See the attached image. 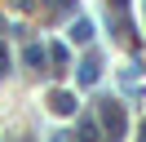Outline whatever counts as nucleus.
I'll use <instances>...</instances> for the list:
<instances>
[{
    "instance_id": "f257e3e1",
    "label": "nucleus",
    "mask_w": 146,
    "mask_h": 142,
    "mask_svg": "<svg viewBox=\"0 0 146 142\" xmlns=\"http://www.w3.org/2000/svg\"><path fill=\"white\" fill-rule=\"evenodd\" d=\"M102 129H106L111 138H124L128 120H124V107L119 102H102Z\"/></svg>"
},
{
    "instance_id": "423d86ee",
    "label": "nucleus",
    "mask_w": 146,
    "mask_h": 142,
    "mask_svg": "<svg viewBox=\"0 0 146 142\" xmlns=\"http://www.w3.org/2000/svg\"><path fill=\"white\" fill-rule=\"evenodd\" d=\"M49 58H53V62H58V67H66V58H71V53H66V49H62V44H53V49H49Z\"/></svg>"
},
{
    "instance_id": "f03ea898",
    "label": "nucleus",
    "mask_w": 146,
    "mask_h": 142,
    "mask_svg": "<svg viewBox=\"0 0 146 142\" xmlns=\"http://www.w3.org/2000/svg\"><path fill=\"white\" fill-rule=\"evenodd\" d=\"M49 111H53V115H75V93L53 89V93H49Z\"/></svg>"
},
{
    "instance_id": "0eeeda50",
    "label": "nucleus",
    "mask_w": 146,
    "mask_h": 142,
    "mask_svg": "<svg viewBox=\"0 0 146 142\" xmlns=\"http://www.w3.org/2000/svg\"><path fill=\"white\" fill-rule=\"evenodd\" d=\"M5 71H9V49L0 44V76H5Z\"/></svg>"
},
{
    "instance_id": "7ed1b4c3",
    "label": "nucleus",
    "mask_w": 146,
    "mask_h": 142,
    "mask_svg": "<svg viewBox=\"0 0 146 142\" xmlns=\"http://www.w3.org/2000/svg\"><path fill=\"white\" fill-rule=\"evenodd\" d=\"M98 76H102V53H89L80 62V84H98Z\"/></svg>"
},
{
    "instance_id": "20e7f679",
    "label": "nucleus",
    "mask_w": 146,
    "mask_h": 142,
    "mask_svg": "<svg viewBox=\"0 0 146 142\" xmlns=\"http://www.w3.org/2000/svg\"><path fill=\"white\" fill-rule=\"evenodd\" d=\"M71 40H80V44H89V40H93V22H89V18H80V22L71 27Z\"/></svg>"
},
{
    "instance_id": "39448f33",
    "label": "nucleus",
    "mask_w": 146,
    "mask_h": 142,
    "mask_svg": "<svg viewBox=\"0 0 146 142\" xmlns=\"http://www.w3.org/2000/svg\"><path fill=\"white\" fill-rule=\"evenodd\" d=\"M22 62H27V67H44V49H40V44H27V53H22Z\"/></svg>"
}]
</instances>
